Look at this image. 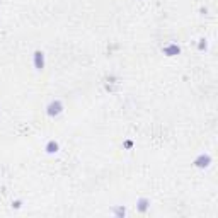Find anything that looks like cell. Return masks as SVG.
<instances>
[{
	"label": "cell",
	"mask_w": 218,
	"mask_h": 218,
	"mask_svg": "<svg viewBox=\"0 0 218 218\" xmlns=\"http://www.w3.org/2000/svg\"><path fill=\"white\" fill-rule=\"evenodd\" d=\"M34 67L38 70H43V67H44V55L41 51L34 53Z\"/></svg>",
	"instance_id": "7a4b0ae2"
},
{
	"label": "cell",
	"mask_w": 218,
	"mask_h": 218,
	"mask_svg": "<svg viewBox=\"0 0 218 218\" xmlns=\"http://www.w3.org/2000/svg\"><path fill=\"white\" fill-rule=\"evenodd\" d=\"M145 208H147V199H141L140 201V211H145Z\"/></svg>",
	"instance_id": "8992f818"
},
{
	"label": "cell",
	"mask_w": 218,
	"mask_h": 218,
	"mask_svg": "<svg viewBox=\"0 0 218 218\" xmlns=\"http://www.w3.org/2000/svg\"><path fill=\"white\" fill-rule=\"evenodd\" d=\"M209 162H211V158H209V155H199V157L196 158V162H194V164H196L198 167H206Z\"/></svg>",
	"instance_id": "3957f363"
},
{
	"label": "cell",
	"mask_w": 218,
	"mask_h": 218,
	"mask_svg": "<svg viewBox=\"0 0 218 218\" xmlns=\"http://www.w3.org/2000/svg\"><path fill=\"white\" fill-rule=\"evenodd\" d=\"M61 109H63V106H61L60 101H55V102H51L50 106H48V114L50 116H56V114H60Z\"/></svg>",
	"instance_id": "6da1fadb"
},
{
	"label": "cell",
	"mask_w": 218,
	"mask_h": 218,
	"mask_svg": "<svg viewBox=\"0 0 218 218\" xmlns=\"http://www.w3.org/2000/svg\"><path fill=\"white\" fill-rule=\"evenodd\" d=\"M46 150L50 152V154H55V152H58V143L56 141H48V145H46Z\"/></svg>",
	"instance_id": "5b68a950"
},
{
	"label": "cell",
	"mask_w": 218,
	"mask_h": 218,
	"mask_svg": "<svg viewBox=\"0 0 218 218\" xmlns=\"http://www.w3.org/2000/svg\"><path fill=\"white\" fill-rule=\"evenodd\" d=\"M164 51H165L169 56H174V55H177V53H179V46H177V44H171V46H165V48H164Z\"/></svg>",
	"instance_id": "277c9868"
}]
</instances>
